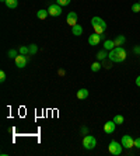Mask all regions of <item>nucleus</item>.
I'll list each match as a JSON object with an SVG mask.
<instances>
[{"label":"nucleus","mask_w":140,"mask_h":156,"mask_svg":"<svg viewBox=\"0 0 140 156\" xmlns=\"http://www.w3.org/2000/svg\"><path fill=\"white\" fill-rule=\"evenodd\" d=\"M108 56H109V59H111L112 62H123L126 59V56H128V54H126L125 48L115 47L112 51H109Z\"/></svg>","instance_id":"obj_1"},{"label":"nucleus","mask_w":140,"mask_h":156,"mask_svg":"<svg viewBox=\"0 0 140 156\" xmlns=\"http://www.w3.org/2000/svg\"><path fill=\"white\" fill-rule=\"evenodd\" d=\"M91 24H93V28L97 34H102L105 30H107V23H105L101 17H93Z\"/></svg>","instance_id":"obj_2"},{"label":"nucleus","mask_w":140,"mask_h":156,"mask_svg":"<svg viewBox=\"0 0 140 156\" xmlns=\"http://www.w3.org/2000/svg\"><path fill=\"white\" fill-rule=\"evenodd\" d=\"M83 146L86 149H88V151L94 149L97 146V139H95V136H93V135H86L84 139H83Z\"/></svg>","instance_id":"obj_3"},{"label":"nucleus","mask_w":140,"mask_h":156,"mask_svg":"<svg viewBox=\"0 0 140 156\" xmlns=\"http://www.w3.org/2000/svg\"><path fill=\"white\" fill-rule=\"evenodd\" d=\"M108 151H109L111 155L119 156L122 153V146H121V144H118L116 141H111L109 142V146H108Z\"/></svg>","instance_id":"obj_4"},{"label":"nucleus","mask_w":140,"mask_h":156,"mask_svg":"<svg viewBox=\"0 0 140 156\" xmlns=\"http://www.w3.org/2000/svg\"><path fill=\"white\" fill-rule=\"evenodd\" d=\"M48 11H49V14L52 17H58V16L62 14V6H59V4H50Z\"/></svg>","instance_id":"obj_5"},{"label":"nucleus","mask_w":140,"mask_h":156,"mask_svg":"<svg viewBox=\"0 0 140 156\" xmlns=\"http://www.w3.org/2000/svg\"><path fill=\"white\" fill-rule=\"evenodd\" d=\"M15 61V66L17 68H20V69H22V68H25V65H27V62H28V59H27V56L22 54H18V56L14 59Z\"/></svg>","instance_id":"obj_6"},{"label":"nucleus","mask_w":140,"mask_h":156,"mask_svg":"<svg viewBox=\"0 0 140 156\" xmlns=\"http://www.w3.org/2000/svg\"><path fill=\"white\" fill-rule=\"evenodd\" d=\"M122 146L123 148L130 149L132 146H135V139H133L130 135H123L122 136Z\"/></svg>","instance_id":"obj_7"},{"label":"nucleus","mask_w":140,"mask_h":156,"mask_svg":"<svg viewBox=\"0 0 140 156\" xmlns=\"http://www.w3.org/2000/svg\"><path fill=\"white\" fill-rule=\"evenodd\" d=\"M115 127H116V124L115 121L112 120V121H107L104 125V131L107 132V134H112L114 131H115Z\"/></svg>","instance_id":"obj_8"},{"label":"nucleus","mask_w":140,"mask_h":156,"mask_svg":"<svg viewBox=\"0 0 140 156\" xmlns=\"http://www.w3.org/2000/svg\"><path fill=\"white\" fill-rule=\"evenodd\" d=\"M101 40H102V38H101V35L100 34H91L90 37H88V44H90V45H98V44L101 42Z\"/></svg>","instance_id":"obj_9"},{"label":"nucleus","mask_w":140,"mask_h":156,"mask_svg":"<svg viewBox=\"0 0 140 156\" xmlns=\"http://www.w3.org/2000/svg\"><path fill=\"white\" fill-rule=\"evenodd\" d=\"M77 14H76L74 11H70V13H69L67 14V18H66V20H67V24L69 26H76V24H77Z\"/></svg>","instance_id":"obj_10"},{"label":"nucleus","mask_w":140,"mask_h":156,"mask_svg":"<svg viewBox=\"0 0 140 156\" xmlns=\"http://www.w3.org/2000/svg\"><path fill=\"white\" fill-rule=\"evenodd\" d=\"M76 96H77L79 100H86V98L88 97V90H87V89H80Z\"/></svg>","instance_id":"obj_11"},{"label":"nucleus","mask_w":140,"mask_h":156,"mask_svg":"<svg viewBox=\"0 0 140 156\" xmlns=\"http://www.w3.org/2000/svg\"><path fill=\"white\" fill-rule=\"evenodd\" d=\"M72 31H73V34H74L76 37H80L83 34V27L79 26V24H76V26L72 27Z\"/></svg>","instance_id":"obj_12"},{"label":"nucleus","mask_w":140,"mask_h":156,"mask_svg":"<svg viewBox=\"0 0 140 156\" xmlns=\"http://www.w3.org/2000/svg\"><path fill=\"white\" fill-rule=\"evenodd\" d=\"M116 45H115V42H114V41H111V40H108V41H105L104 42V49H109V51H112V49H114V48H115Z\"/></svg>","instance_id":"obj_13"},{"label":"nucleus","mask_w":140,"mask_h":156,"mask_svg":"<svg viewBox=\"0 0 140 156\" xmlns=\"http://www.w3.org/2000/svg\"><path fill=\"white\" fill-rule=\"evenodd\" d=\"M48 14H49V11L48 10H39L38 13H36V17L39 18V20H45V18L48 17Z\"/></svg>","instance_id":"obj_14"},{"label":"nucleus","mask_w":140,"mask_h":156,"mask_svg":"<svg viewBox=\"0 0 140 156\" xmlns=\"http://www.w3.org/2000/svg\"><path fill=\"white\" fill-rule=\"evenodd\" d=\"M4 3H6V6H7L9 9H15L18 6V2H17V0H6Z\"/></svg>","instance_id":"obj_15"},{"label":"nucleus","mask_w":140,"mask_h":156,"mask_svg":"<svg viewBox=\"0 0 140 156\" xmlns=\"http://www.w3.org/2000/svg\"><path fill=\"white\" fill-rule=\"evenodd\" d=\"M126 41V38L123 35H119V37H116L115 40H114V42H115V45L116 47H121V45H122L123 42H125Z\"/></svg>","instance_id":"obj_16"},{"label":"nucleus","mask_w":140,"mask_h":156,"mask_svg":"<svg viewBox=\"0 0 140 156\" xmlns=\"http://www.w3.org/2000/svg\"><path fill=\"white\" fill-rule=\"evenodd\" d=\"M108 56V54H107V49H104V51H100L97 54V58L100 59V61H102V59H105Z\"/></svg>","instance_id":"obj_17"},{"label":"nucleus","mask_w":140,"mask_h":156,"mask_svg":"<svg viewBox=\"0 0 140 156\" xmlns=\"http://www.w3.org/2000/svg\"><path fill=\"white\" fill-rule=\"evenodd\" d=\"M114 121H115L116 125H121V124H123V121H125V118H123L122 115H115L114 117Z\"/></svg>","instance_id":"obj_18"},{"label":"nucleus","mask_w":140,"mask_h":156,"mask_svg":"<svg viewBox=\"0 0 140 156\" xmlns=\"http://www.w3.org/2000/svg\"><path fill=\"white\" fill-rule=\"evenodd\" d=\"M29 54L31 55H34V54H36V51H38V48H36V45L35 44H31V45H29Z\"/></svg>","instance_id":"obj_19"},{"label":"nucleus","mask_w":140,"mask_h":156,"mask_svg":"<svg viewBox=\"0 0 140 156\" xmlns=\"http://www.w3.org/2000/svg\"><path fill=\"white\" fill-rule=\"evenodd\" d=\"M100 69H101V65L98 63V62H95V63L91 65V70H93V72H98Z\"/></svg>","instance_id":"obj_20"},{"label":"nucleus","mask_w":140,"mask_h":156,"mask_svg":"<svg viewBox=\"0 0 140 156\" xmlns=\"http://www.w3.org/2000/svg\"><path fill=\"white\" fill-rule=\"evenodd\" d=\"M18 56V54H17V51H15V49H10V51H9V58H17Z\"/></svg>","instance_id":"obj_21"},{"label":"nucleus","mask_w":140,"mask_h":156,"mask_svg":"<svg viewBox=\"0 0 140 156\" xmlns=\"http://www.w3.org/2000/svg\"><path fill=\"white\" fill-rule=\"evenodd\" d=\"M132 10H133V13H140V3H135V4H133Z\"/></svg>","instance_id":"obj_22"},{"label":"nucleus","mask_w":140,"mask_h":156,"mask_svg":"<svg viewBox=\"0 0 140 156\" xmlns=\"http://www.w3.org/2000/svg\"><path fill=\"white\" fill-rule=\"evenodd\" d=\"M72 0H58V4L59 6H69Z\"/></svg>","instance_id":"obj_23"},{"label":"nucleus","mask_w":140,"mask_h":156,"mask_svg":"<svg viewBox=\"0 0 140 156\" xmlns=\"http://www.w3.org/2000/svg\"><path fill=\"white\" fill-rule=\"evenodd\" d=\"M20 54H22V55L29 54V48H27V47H21V48H20Z\"/></svg>","instance_id":"obj_24"},{"label":"nucleus","mask_w":140,"mask_h":156,"mask_svg":"<svg viewBox=\"0 0 140 156\" xmlns=\"http://www.w3.org/2000/svg\"><path fill=\"white\" fill-rule=\"evenodd\" d=\"M4 80H6V73H4L3 70H2V72H0V82H2V83H3Z\"/></svg>","instance_id":"obj_25"},{"label":"nucleus","mask_w":140,"mask_h":156,"mask_svg":"<svg viewBox=\"0 0 140 156\" xmlns=\"http://www.w3.org/2000/svg\"><path fill=\"white\" fill-rule=\"evenodd\" d=\"M135 146L140 149V138H136V139H135Z\"/></svg>","instance_id":"obj_26"},{"label":"nucleus","mask_w":140,"mask_h":156,"mask_svg":"<svg viewBox=\"0 0 140 156\" xmlns=\"http://www.w3.org/2000/svg\"><path fill=\"white\" fill-rule=\"evenodd\" d=\"M136 84L140 87V76H137V77H136Z\"/></svg>","instance_id":"obj_27"},{"label":"nucleus","mask_w":140,"mask_h":156,"mask_svg":"<svg viewBox=\"0 0 140 156\" xmlns=\"http://www.w3.org/2000/svg\"><path fill=\"white\" fill-rule=\"evenodd\" d=\"M135 52H137V54H139V52H140V47H136V48H135Z\"/></svg>","instance_id":"obj_28"},{"label":"nucleus","mask_w":140,"mask_h":156,"mask_svg":"<svg viewBox=\"0 0 140 156\" xmlns=\"http://www.w3.org/2000/svg\"><path fill=\"white\" fill-rule=\"evenodd\" d=\"M139 14H140V13H139Z\"/></svg>","instance_id":"obj_29"},{"label":"nucleus","mask_w":140,"mask_h":156,"mask_svg":"<svg viewBox=\"0 0 140 156\" xmlns=\"http://www.w3.org/2000/svg\"><path fill=\"white\" fill-rule=\"evenodd\" d=\"M139 3H140V2H139Z\"/></svg>","instance_id":"obj_30"}]
</instances>
